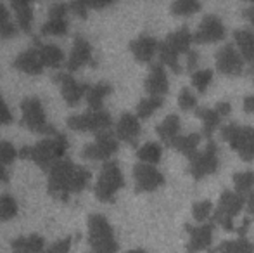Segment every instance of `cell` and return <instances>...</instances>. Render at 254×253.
<instances>
[{
	"label": "cell",
	"mask_w": 254,
	"mask_h": 253,
	"mask_svg": "<svg viewBox=\"0 0 254 253\" xmlns=\"http://www.w3.org/2000/svg\"><path fill=\"white\" fill-rule=\"evenodd\" d=\"M67 10H69V3H54L49 9V17H66Z\"/></svg>",
	"instance_id": "obj_46"
},
{
	"label": "cell",
	"mask_w": 254,
	"mask_h": 253,
	"mask_svg": "<svg viewBox=\"0 0 254 253\" xmlns=\"http://www.w3.org/2000/svg\"><path fill=\"white\" fill-rule=\"evenodd\" d=\"M21 113H23L21 123H23V127H26L28 130L35 132V134L51 135V137H56L57 135V130L47 122L44 104H42V101L38 97L24 99V101L21 102Z\"/></svg>",
	"instance_id": "obj_4"
},
{
	"label": "cell",
	"mask_w": 254,
	"mask_h": 253,
	"mask_svg": "<svg viewBox=\"0 0 254 253\" xmlns=\"http://www.w3.org/2000/svg\"><path fill=\"white\" fill-rule=\"evenodd\" d=\"M67 127H69L71 130L102 134V132L111 130V127H113V118H111V115L106 111H88V113H83V115L69 116V118H67Z\"/></svg>",
	"instance_id": "obj_8"
},
{
	"label": "cell",
	"mask_w": 254,
	"mask_h": 253,
	"mask_svg": "<svg viewBox=\"0 0 254 253\" xmlns=\"http://www.w3.org/2000/svg\"><path fill=\"white\" fill-rule=\"evenodd\" d=\"M17 156H19V153L16 151V148L10 142L0 141V167L10 165Z\"/></svg>",
	"instance_id": "obj_41"
},
{
	"label": "cell",
	"mask_w": 254,
	"mask_h": 253,
	"mask_svg": "<svg viewBox=\"0 0 254 253\" xmlns=\"http://www.w3.org/2000/svg\"><path fill=\"white\" fill-rule=\"evenodd\" d=\"M178 106L184 111H190V109H195V106H197V99L189 88H182L180 95H178Z\"/></svg>",
	"instance_id": "obj_42"
},
{
	"label": "cell",
	"mask_w": 254,
	"mask_h": 253,
	"mask_svg": "<svg viewBox=\"0 0 254 253\" xmlns=\"http://www.w3.org/2000/svg\"><path fill=\"white\" fill-rule=\"evenodd\" d=\"M67 151V139L63 134H57L56 137H49L40 141L35 146H24L19 151V158H26L35 162L42 170H51Z\"/></svg>",
	"instance_id": "obj_2"
},
{
	"label": "cell",
	"mask_w": 254,
	"mask_h": 253,
	"mask_svg": "<svg viewBox=\"0 0 254 253\" xmlns=\"http://www.w3.org/2000/svg\"><path fill=\"white\" fill-rule=\"evenodd\" d=\"M195 115L202 120V134L206 137H211L213 132L220 125L221 116L218 115L216 109H207V108H197L195 109Z\"/></svg>",
	"instance_id": "obj_29"
},
{
	"label": "cell",
	"mask_w": 254,
	"mask_h": 253,
	"mask_svg": "<svg viewBox=\"0 0 254 253\" xmlns=\"http://www.w3.org/2000/svg\"><path fill=\"white\" fill-rule=\"evenodd\" d=\"M213 222H206L201 226H190L187 224L185 231L190 234V240L187 243V253H199L206 248H209L211 241H213Z\"/></svg>",
	"instance_id": "obj_15"
},
{
	"label": "cell",
	"mask_w": 254,
	"mask_h": 253,
	"mask_svg": "<svg viewBox=\"0 0 254 253\" xmlns=\"http://www.w3.org/2000/svg\"><path fill=\"white\" fill-rule=\"evenodd\" d=\"M201 142V135L199 134H189V135H178L173 142L170 144V148H175L177 151L184 153L189 160L197 153V146Z\"/></svg>",
	"instance_id": "obj_28"
},
{
	"label": "cell",
	"mask_w": 254,
	"mask_h": 253,
	"mask_svg": "<svg viewBox=\"0 0 254 253\" xmlns=\"http://www.w3.org/2000/svg\"><path fill=\"white\" fill-rule=\"evenodd\" d=\"M248 210H249V213H251V215H254V189H253L251 194H249V199H248Z\"/></svg>",
	"instance_id": "obj_53"
},
{
	"label": "cell",
	"mask_w": 254,
	"mask_h": 253,
	"mask_svg": "<svg viewBox=\"0 0 254 253\" xmlns=\"http://www.w3.org/2000/svg\"><path fill=\"white\" fill-rule=\"evenodd\" d=\"M211 213H214L213 203L211 201H199L192 206V215L197 222H206L211 217Z\"/></svg>",
	"instance_id": "obj_40"
},
{
	"label": "cell",
	"mask_w": 254,
	"mask_h": 253,
	"mask_svg": "<svg viewBox=\"0 0 254 253\" xmlns=\"http://www.w3.org/2000/svg\"><path fill=\"white\" fill-rule=\"evenodd\" d=\"M69 10H73L78 17L85 19L87 17V12H88V5L85 0H76V2H71L69 3Z\"/></svg>",
	"instance_id": "obj_45"
},
{
	"label": "cell",
	"mask_w": 254,
	"mask_h": 253,
	"mask_svg": "<svg viewBox=\"0 0 254 253\" xmlns=\"http://www.w3.org/2000/svg\"><path fill=\"white\" fill-rule=\"evenodd\" d=\"M85 64H94L92 63V45L88 44V40L81 35H76L73 42V49H71V54L66 61V70L69 73L83 68Z\"/></svg>",
	"instance_id": "obj_16"
},
{
	"label": "cell",
	"mask_w": 254,
	"mask_h": 253,
	"mask_svg": "<svg viewBox=\"0 0 254 253\" xmlns=\"http://www.w3.org/2000/svg\"><path fill=\"white\" fill-rule=\"evenodd\" d=\"M133 177H135V191L137 192H151L156 191L157 187H161L164 184V175L156 169L147 163H138L133 169Z\"/></svg>",
	"instance_id": "obj_12"
},
{
	"label": "cell",
	"mask_w": 254,
	"mask_h": 253,
	"mask_svg": "<svg viewBox=\"0 0 254 253\" xmlns=\"http://www.w3.org/2000/svg\"><path fill=\"white\" fill-rule=\"evenodd\" d=\"M218 111V115L220 116H227L228 113H230V109H232V106H230V102H227V101H221V102H218L216 104V108H214Z\"/></svg>",
	"instance_id": "obj_47"
},
{
	"label": "cell",
	"mask_w": 254,
	"mask_h": 253,
	"mask_svg": "<svg viewBox=\"0 0 254 253\" xmlns=\"http://www.w3.org/2000/svg\"><path fill=\"white\" fill-rule=\"evenodd\" d=\"M67 33V19L66 17H49L47 23L42 26V35L47 37H61Z\"/></svg>",
	"instance_id": "obj_32"
},
{
	"label": "cell",
	"mask_w": 254,
	"mask_h": 253,
	"mask_svg": "<svg viewBox=\"0 0 254 253\" xmlns=\"http://www.w3.org/2000/svg\"><path fill=\"white\" fill-rule=\"evenodd\" d=\"M128 253H145L144 250H131V252H128Z\"/></svg>",
	"instance_id": "obj_54"
},
{
	"label": "cell",
	"mask_w": 254,
	"mask_h": 253,
	"mask_svg": "<svg viewBox=\"0 0 254 253\" xmlns=\"http://www.w3.org/2000/svg\"><path fill=\"white\" fill-rule=\"evenodd\" d=\"M138 135H140V122H138V116L131 115V113L121 115V118L118 120V123H116V137L128 142V144L135 146L137 144Z\"/></svg>",
	"instance_id": "obj_17"
},
{
	"label": "cell",
	"mask_w": 254,
	"mask_h": 253,
	"mask_svg": "<svg viewBox=\"0 0 254 253\" xmlns=\"http://www.w3.org/2000/svg\"><path fill=\"white\" fill-rule=\"evenodd\" d=\"M47 191L54 198L67 201L69 194H78L88 186L92 173L83 167H78L69 158H63L49 170Z\"/></svg>",
	"instance_id": "obj_1"
},
{
	"label": "cell",
	"mask_w": 254,
	"mask_h": 253,
	"mask_svg": "<svg viewBox=\"0 0 254 253\" xmlns=\"http://www.w3.org/2000/svg\"><path fill=\"white\" fill-rule=\"evenodd\" d=\"M209 253H254V245L246 238H239L234 241H223L216 250H209Z\"/></svg>",
	"instance_id": "obj_30"
},
{
	"label": "cell",
	"mask_w": 254,
	"mask_h": 253,
	"mask_svg": "<svg viewBox=\"0 0 254 253\" xmlns=\"http://www.w3.org/2000/svg\"><path fill=\"white\" fill-rule=\"evenodd\" d=\"M242 208H244V196L237 194L235 191H223L218 206L214 208L213 222H218L228 233L237 231L234 227V217L239 215Z\"/></svg>",
	"instance_id": "obj_7"
},
{
	"label": "cell",
	"mask_w": 254,
	"mask_h": 253,
	"mask_svg": "<svg viewBox=\"0 0 254 253\" xmlns=\"http://www.w3.org/2000/svg\"><path fill=\"white\" fill-rule=\"evenodd\" d=\"M216 68L220 70V73L228 75V77H237L242 73L244 59L234 44H225L216 52Z\"/></svg>",
	"instance_id": "obj_13"
},
{
	"label": "cell",
	"mask_w": 254,
	"mask_h": 253,
	"mask_svg": "<svg viewBox=\"0 0 254 253\" xmlns=\"http://www.w3.org/2000/svg\"><path fill=\"white\" fill-rule=\"evenodd\" d=\"M156 132H157V135H159L161 141H163L164 144L170 146L171 142L178 137V132H180V118H178L177 115L166 116V118L157 125Z\"/></svg>",
	"instance_id": "obj_26"
},
{
	"label": "cell",
	"mask_w": 254,
	"mask_h": 253,
	"mask_svg": "<svg viewBox=\"0 0 254 253\" xmlns=\"http://www.w3.org/2000/svg\"><path fill=\"white\" fill-rule=\"evenodd\" d=\"M113 92V87L106 82H101V84L94 85V87L88 88L87 92V102H88V108L90 111H104L102 106H104V99Z\"/></svg>",
	"instance_id": "obj_25"
},
{
	"label": "cell",
	"mask_w": 254,
	"mask_h": 253,
	"mask_svg": "<svg viewBox=\"0 0 254 253\" xmlns=\"http://www.w3.org/2000/svg\"><path fill=\"white\" fill-rule=\"evenodd\" d=\"M248 227H249V219H244V222H242V226L237 229L239 236H241V238H244V234H246V231H248Z\"/></svg>",
	"instance_id": "obj_52"
},
{
	"label": "cell",
	"mask_w": 254,
	"mask_h": 253,
	"mask_svg": "<svg viewBox=\"0 0 254 253\" xmlns=\"http://www.w3.org/2000/svg\"><path fill=\"white\" fill-rule=\"evenodd\" d=\"M17 215V203L10 194L0 196V222L14 219Z\"/></svg>",
	"instance_id": "obj_35"
},
{
	"label": "cell",
	"mask_w": 254,
	"mask_h": 253,
	"mask_svg": "<svg viewBox=\"0 0 254 253\" xmlns=\"http://www.w3.org/2000/svg\"><path fill=\"white\" fill-rule=\"evenodd\" d=\"M88 243L92 248L90 253H118L113 227L101 213L88 217Z\"/></svg>",
	"instance_id": "obj_3"
},
{
	"label": "cell",
	"mask_w": 254,
	"mask_h": 253,
	"mask_svg": "<svg viewBox=\"0 0 254 253\" xmlns=\"http://www.w3.org/2000/svg\"><path fill=\"white\" fill-rule=\"evenodd\" d=\"M225 38V26L221 19L213 14H207L199 24V30L194 33L195 44H214Z\"/></svg>",
	"instance_id": "obj_14"
},
{
	"label": "cell",
	"mask_w": 254,
	"mask_h": 253,
	"mask_svg": "<svg viewBox=\"0 0 254 253\" xmlns=\"http://www.w3.org/2000/svg\"><path fill=\"white\" fill-rule=\"evenodd\" d=\"M130 51L135 56V59L140 63H149L152 61L156 51H159V42L154 37H138L137 40H133L130 44Z\"/></svg>",
	"instance_id": "obj_19"
},
{
	"label": "cell",
	"mask_w": 254,
	"mask_h": 253,
	"mask_svg": "<svg viewBox=\"0 0 254 253\" xmlns=\"http://www.w3.org/2000/svg\"><path fill=\"white\" fill-rule=\"evenodd\" d=\"M145 90L151 97H161L168 92V77L163 64H152L151 73L145 78Z\"/></svg>",
	"instance_id": "obj_18"
},
{
	"label": "cell",
	"mask_w": 254,
	"mask_h": 253,
	"mask_svg": "<svg viewBox=\"0 0 254 253\" xmlns=\"http://www.w3.org/2000/svg\"><path fill=\"white\" fill-rule=\"evenodd\" d=\"M201 10V3L195 0H177L171 3V12L175 16H192Z\"/></svg>",
	"instance_id": "obj_36"
},
{
	"label": "cell",
	"mask_w": 254,
	"mask_h": 253,
	"mask_svg": "<svg viewBox=\"0 0 254 253\" xmlns=\"http://www.w3.org/2000/svg\"><path fill=\"white\" fill-rule=\"evenodd\" d=\"M10 9L16 12L17 17V24L24 33H30L31 31V24H33V7L31 3L24 2V0H14L10 3Z\"/></svg>",
	"instance_id": "obj_24"
},
{
	"label": "cell",
	"mask_w": 254,
	"mask_h": 253,
	"mask_svg": "<svg viewBox=\"0 0 254 253\" xmlns=\"http://www.w3.org/2000/svg\"><path fill=\"white\" fill-rule=\"evenodd\" d=\"M14 68L28 75H40L45 66H44V63H42L38 51L33 47V49H28V51L21 52V54L14 59Z\"/></svg>",
	"instance_id": "obj_20"
},
{
	"label": "cell",
	"mask_w": 254,
	"mask_h": 253,
	"mask_svg": "<svg viewBox=\"0 0 254 253\" xmlns=\"http://www.w3.org/2000/svg\"><path fill=\"white\" fill-rule=\"evenodd\" d=\"M251 71H253V73H254V61L251 63Z\"/></svg>",
	"instance_id": "obj_55"
},
{
	"label": "cell",
	"mask_w": 254,
	"mask_h": 253,
	"mask_svg": "<svg viewBox=\"0 0 254 253\" xmlns=\"http://www.w3.org/2000/svg\"><path fill=\"white\" fill-rule=\"evenodd\" d=\"M218 170V149L213 141L207 142L206 149L201 153H195L190 158V167L189 172L192 173L194 179H202L206 175H211Z\"/></svg>",
	"instance_id": "obj_9"
},
{
	"label": "cell",
	"mask_w": 254,
	"mask_h": 253,
	"mask_svg": "<svg viewBox=\"0 0 254 253\" xmlns=\"http://www.w3.org/2000/svg\"><path fill=\"white\" fill-rule=\"evenodd\" d=\"M164 42H166L171 49H175L178 54H182V52L189 54V52H190V44L194 42V35L189 31L187 26H184L178 31H173V33L168 35Z\"/></svg>",
	"instance_id": "obj_23"
},
{
	"label": "cell",
	"mask_w": 254,
	"mask_h": 253,
	"mask_svg": "<svg viewBox=\"0 0 254 253\" xmlns=\"http://www.w3.org/2000/svg\"><path fill=\"white\" fill-rule=\"evenodd\" d=\"M221 137L239 153L244 162L254 160V127H241L237 123H228L221 128Z\"/></svg>",
	"instance_id": "obj_6"
},
{
	"label": "cell",
	"mask_w": 254,
	"mask_h": 253,
	"mask_svg": "<svg viewBox=\"0 0 254 253\" xmlns=\"http://www.w3.org/2000/svg\"><path fill=\"white\" fill-rule=\"evenodd\" d=\"M213 80V71L211 70H199L192 73V85L197 88V92H206Z\"/></svg>",
	"instance_id": "obj_39"
},
{
	"label": "cell",
	"mask_w": 254,
	"mask_h": 253,
	"mask_svg": "<svg viewBox=\"0 0 254 253\" xmlns=\"http://www.w3.org/2000/svg\"><path fill=\"white\" fill-rule=\"evenodd\" d=\"M244 111L249 115H254V95H248L244 99Z\"/></svg>",
	"instance_id": "obj_49"
},
{
	"label": "cell",
	"mask_w": 254,
	"mask_h": 253,
	"mask_svg": "<svg viewBox=\"0 0 254 253\" xmlns=\"http://www.w3.org/2000/svg\"><path fill=\"white\" fill-rule=\"evenodd\" d=\"M16 35H17V28L10 21L9 9L0 2V38H12Z\"/></svg>",
	"instance_id": "obj_34"
},
{
	"label": "cell",
	"mask_w": 254,
	"mask_h": 253,
	"mask_svg": "<svg viewBox=\"0 0 254 253\" xmlns=\"http://www.w3.org/2000/svg\"><path fill=\"white\" fill-rule=\"evenodd\" d=\"M234 40L239 45L242 59L253 63L254 61V31L253 30H237L234 33Z\"/></svg>",
	"instance_id": "obj_27"
},
{
	"label": "cell",
	"mask_w": 254,
	"mask_h": 253,
	"mask_svg": "<svg viewBox=\"0 0 254 253\" xmlns=\"http://www.w3.org/2000/svg\"><path fill=\"white\" fill-rule=\"evenodd\" d=\"M2 182H9V172L5 167H0V184Z\"/></svg>",
	"instance_id": "obj_51"
},
{
	"label": "cell",
	"mask_w": 254,
	"mask_h": 253,
	"mask_svg": "<svg viewBox=\"0 0 254 253\" xmlns=\"http://www.w3.org/2000/svg\"><path fill=\"white\" fill-rule=\"evenodd\" d=\"M137 156L140 162L152 165V163H159L161 160V146L157 142H147L137 151Z\"/></svg>",
	"instance_id": "obj_33"
},
{
	"label": "cell",
	"mask_w": 254,
	"mask_h": 253,
	"mask_svg": "<svg viewBox=\"0 0 254 253\" xmlns=\"http://www.w3.org/2000/svg\"><path fill=\"white\" fill-rule=\"evenodd\" d=\"M12 113H10V109L7 108L5 101H3V97L0 95V127L2 125H9V123H12Z\"/></svg>",
	"instance_id": "obj_44"
},
{
	"label": "cell",
	"mask_w": 254,
	"mask_h": 253,
	"mask_svg": "<svg viewBox=\"0 0 254 253\" xmlns=\"http://www.w3.org/2000/svg\"><path fill=\"white\" fill-rule=\"evenodd\" d=\"M197 52H194V51H190V52H189V56H187V70L189 71H192V70H194V68H195V64H197Z\"/></svg>",
	"instance_id": "obj_48"
},
{
	"label": "cell",
	"mask_w": 254,
	"mask_h": 253,
	"mask_svg": "<svg viewBox=\"0 0 254 253\" xmlns=\"http://www.w3.org/2000/svg\"><path fill=\"white\" fill-rule=\"evenodd\" d=\"M54 82L61 87V94L67 106H76L81 101V97H87V92L90 88L88 84L74 80L71 73H66V71H57L54 75Z\"/></svg>",
	"instance_id": "obj_10"
},
{
	"label": "cell",
	"mask_w": 254,
	"mask_h": 253,
	"mask_svg": "<svg viewBox=\"0 0 254 253\" xmlns=\"http://www.w3.org/2000/svg\"><path fill=\"white\" fill-rule=\"evenodd\" d=\"M71 243H73V240H71V238L59 240V241H56L54 245H51V247L45 250V253H69Z\"/></svg>",
	"instance_id": "obj_43"
},
{
	"label": "cell",
	"mask_w": 254,
	"mask_h": 253,
	"mask_svg": "<svg viewBox=\"0 0 254 253\" xmlns=\"http://www.w3.org/2000/svg\"><path fill=\"white\" fill-rule=\"evenodd\" d=\"M125 186V177L116 162H107L102 165L95 184V196L102 203H113L116 192Z\"/></svg>",
	"instance_id": "obj_5"
},
{
	"label": "cell",
	"mask_w": 254,
	"mask_h": 253,
	"mask_svg": "<svg viewBox=\"0 0 254 253\" xmlns=\"http://www.w3.org/2000/svg\"><path fill=\"white\" fill-rule=\"evenodd\" d=\"M10 248L14 253H45V240L38 234L21 236L10 241Z\"/></svg>",
	"instance_id": "obj_21"
},
{
	"label": "cell",
	"mask_w": 254,
	"mask_h": 253,
	"mask_svg": "<svg viewBox=\"0 0 254 253\" xmlns=\"http://www.w3.org/2000/svg\"><path fill=\"white\" fill-rule=\"evenodd\" d=\"M244 17L254 26V5L248 7V9H244Z\"/></svg>",
	"instance_id": "obj_50"
},
{
	"label": "cell",
	"mask_w": 254,
	"mask_h": 253,
	"mask_svg": "<svg viewBox=\"0 0 254 253\" xmlns=\"http://www.w3.org/2000/svg\"><path fill=\"white\" fill-rule=\"evenodd\" d=\"M118 137L111 130L97 134V139L92 144H87L81 151V156L85 160H107L118 151Z\"/></svg>",
	"instance_id": "obj_11"
},
{
	"label": "cell",
	"mask_w": 254,
	"mask_h": 253,
	"mask_svg": "<svg viewBox=\"0 0 254 253\" xmlns=\"http://www.w3.org/2000/svg\"><path fill=\"white\" fill-rule=\"evenodd\" d=\"M35 49L40 54V59L44 63V66L47 68H61V64L64 63V52L61 51L57 45L54 44H40L38 40H35Z\"/></svg>",
	"instance_id": "obj_22"
},
{
	"label": "cell",
	"mask_w": 254,
	"mask_h": 253,
	"mask_svg": "<svg viewBox=\"0 0 254 253\" xmlns=\"http://www.w3.org/2000/svg\"><path fill=\"white\" fill-rule=\"evenodd\" d=\"M159 58H161V64L168 66L173 73H180L182 71L180 61H178V52L175 49H171L166 42H161L159 44Z\"/></svg>",
	"instance_id": "obj_31"
},
{
	"label": "cell",
	"mask_w": 254,
	"mask_h": 253,
	"mask_svg": "<svg viewBox=\"0 0 254 253\" xmlns=\"http://www.w3.org/2000/svg\"><path fill=\"white\" fill-rule=\"evenodd\" d=\"M163 106V97H145L137 104V116L138 118H149L156 109Z\"/></svg>",
	"instance_id": "obj_38"
},
{
	"label": "cell",
	"mask_w": 254,
	"mask_h": 253,
	"mask_svg": "<svg viewBox=\"0 0 254 253\" xmlns=\"http://www.w3.org/2000/svg\"><path fill=\"white\" fill-rule=\"evenodd\" d=\"M234 184H235V192L241 196L251 192L254 187V172H239L234 175Z\"/></svg>",
	"instance_id": "obj_37"
}]
</instances>
